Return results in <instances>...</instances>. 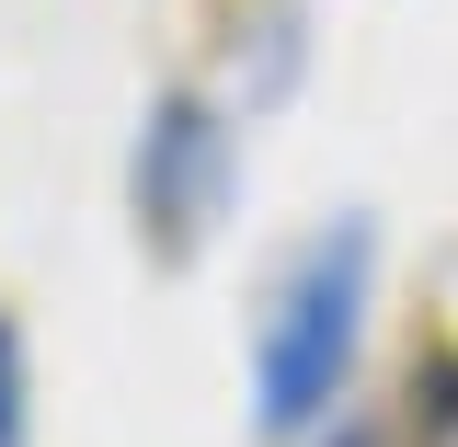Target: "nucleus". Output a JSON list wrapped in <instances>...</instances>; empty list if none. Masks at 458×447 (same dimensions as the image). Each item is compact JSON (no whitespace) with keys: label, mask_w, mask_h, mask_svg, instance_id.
I'll return each instance as SVG.
<instances>
[{"label":"nucleus","mask_w":458,"mask_h":447,"mask_svg":"<svg viewBox=\"0 0 458 447\" xmlns=\"http://www.w3.org/2000/svg\"><path fill=\"white\" fill-rule=\"evenodd\" d=\"M367 298H378V229L333 219L286 253L276 298L252 322V425L264 436H321L355 391V356H367Z\"/></svg>","instance_id":"1"},{"label":"nucleus","mask_w":458,"mask_h":447,"mask_svg":"<svg viewBox=\"0 0 458 447\" xmlns=\"http://www.w3.org/2000/svg\"><path fill=\"white\" fill-rule=\"evenodd\" d=\"M229 195H241V138H229V115L207 92H161V104L138 115V161H126V207H138V241L183 264V253H207V229L229 219Z\"/></svg>","instance_id":"2"},{"label":"nucleus","mask_w":458,"mask_h":447,"mask_svg":"<svg viewBox=\"0 0 458 447\" xmlns=\"http://www.w3.org/2000/svg\"><path fill=\"white\" fill-rule=\"evenodd\" d=\"M35 436V367H23V333L0 322V447Z\"/></svg>","instance_id":"3"}]
</instances>
